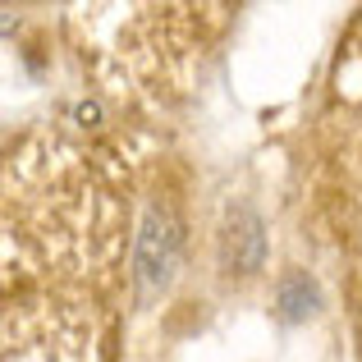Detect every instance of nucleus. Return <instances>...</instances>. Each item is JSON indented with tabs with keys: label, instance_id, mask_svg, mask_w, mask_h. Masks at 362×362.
<instances>
[{
	"label": "nucleus",
	"instance_id": "1",
	"mask_svg": "<svg viewBox=\"0 0 362 362\" xmlns=\"http://www.w3.org/2000/svg\"><path fill=\"white\" fill-rule=\"evenodd\" d=\"M175 225H170L165 211H151L147 216V230H142V252H138V275L147 289H156V284L170 280V266H175Z\"/></svg>",
	"mask_w": 362,
	"mask_h": 362
}]
</instances>
